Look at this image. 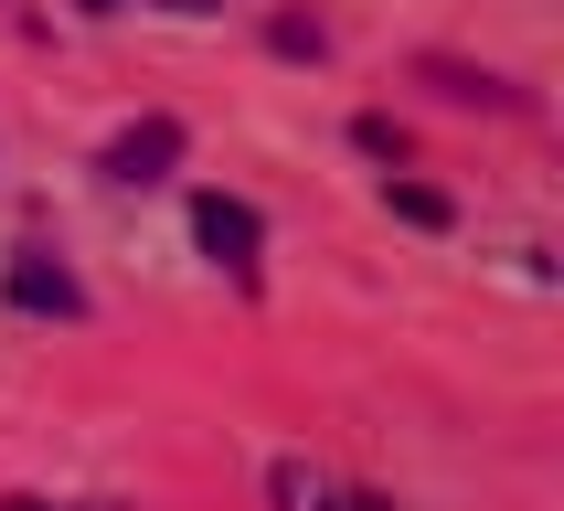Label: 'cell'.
<instances>
[{"mask_svg": "<svg viewBox=\"0 0 564 511\" xmlns=\"http://www.w3.org/2000/svg\"><path fill=\"white\" fill-rule=\"evenodd\" d=\"M0 298L22 319H86V278H75L54 246H11L0 256Z\"/></svg>", "mask_w": 564, "mask_h": 511, "instance_id": "cell-1", "label": "cell"}, {"mask_svg": "<svg viewBox=\"0 0 564 511\" xmlns=\"http://www.w3.org/2000/svg\"><path fill=\"white\" fill-rule=\"evenodd\" d=\"M182 150H192L182 118H128L118 139L96 150V171H107L118 192H150V182H171V171H182Z\"/></svg>", "mask_w": 564, "mask_h": 511, "instance_id": "cell-2", "label": "cell"}, {"mask_svg": "<svg viewBox=\"0 0 564 511\" xmlns=\"http://www.w3.org/2000/svg\"><path fill=\"white\" fill-rule=\"evenodd\" d=\"M267 501H278V511H394L383 490L319 469V458H267Z\"/></svg>", "mask_w": 564, "mask_h": 511, "instance_id": "cell-3", "label": "cell"}, {"mask_svg": "<svg viewBox=\"0 0 564 511\" xmlns=\"http://www.w3.org/2000/svg\"><path fill=\"white\" fill-rule=\"evenodd\" d=\"M192 246L214 256V267H235V278H246L256 246H267V214H256L246 192H192Z\"/></svg>", "mask_w": 564, "mask_h": 511, "instance_id": "cell-4", "label": "cell"}, {"mask_svg": "<svg viewBox=\"0 0 564 511\" xmlns=\"http://www.w3.org/2000/svg\"><path fill=\"white\" fill-rule=\"evenodd\" d=\"M415 75H426L447 107H501V118H522V107H533L511 75H490V64H458V54H415Z\"/></svg>", "mask_w": 564, "mask_h": 511, "instance_id": "cell-5", "label": "cell"}, {"mask_svg": "<svg viewBox=\"0 0 564 511\" xmlns=\"http://www.w3.org/2000/svg\"><path fill=\"white\" fill-rule=\"evenodd\" d=\"M383 214L415 224V235H447V224H458V203H447L437 182H405V171H383Z\"/></svg>", "mask_w": 564, "mask_h": 511, "instance_id": "cell-6", "label": "cell"}, {"mask_svg": "<svg viewBox=\"0 0 564 511\" xmlns=\"http://www.w3.org/2000/svg\"><path fill=\"white\" fill-rule=\"evenodd\" d=\"M267 54L319 64V54H330V22H319V11H278V22H267Z\"/></svg>", "mask_w": 564, "mask_h": 511, "instance_id": "cell-7", "label": "cell"}, {"mask_svg": "<svg viewBox=\"0 0 564 511\" xmlns=\"http://www.w3.org/2000/svg\"><path fill=\"white\" fill-rule=\"evenodd\" d=\"M351 150H362V160H383V171H405V160H415V139L383 118V107H362V118H351Z\"/></svg>", "mask_w": 564, "mask_h": 511, "instance_id": "cell-8", "label": "cell"}, {"mask_svg": "<svg viewBox=\"0 0 564 511\" xmlns=\"http://www.w3.org/2000/svg\"><path fill=\"white\" fill-rule=\"evenodd\" d=\"M160 11H182V22H203V11H224V0H160Z\"/></svg>", "mask_w": 564, "mask_h": 511, "instance_id": "cell-9", "label": "cell"}, {"mask_svg": "<svg viewBox=\"0 0 564 511\" xmlns=\"http://www.w3.org/2000/svg\"><path fill=\"white\" fill-rule=\"evenodd\" d=\"M0 511H64V501H32V490H11V501H0Z\"/></svg>", "mask_w": 564, "mask_h": 511, "instance_id": "cell-10", "label": "cell"}, {"mask_svg": "<svg viewBox=\"0 0 564 511\" xmlns=\"http://www.w3.org/2000/svg\"><path fill=\"white\" fill-rule=\"evenodd\" d=\"M75 11H86V22H107V11H128V0H75Z\"/></svg>", "mask_w": 564, "mask_h": 511, "instance_id": "cell-11", "label": "cell"}]
</instances>
